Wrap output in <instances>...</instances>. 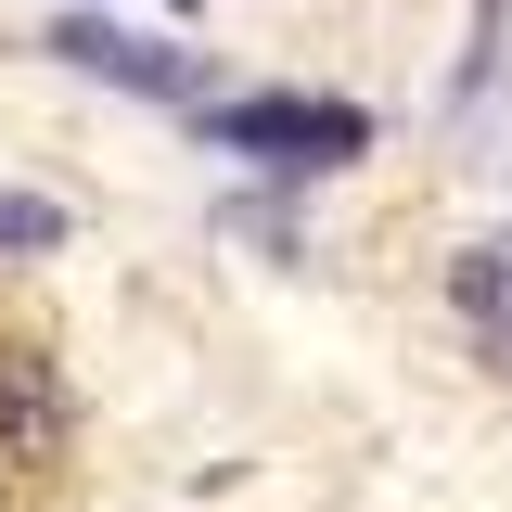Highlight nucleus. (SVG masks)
Segmentation results:
<instances>
[{
    "label": "nucleus",
    "mask_w": 512,
    "mask_h": 512,
    "mask_svg": "<svg viewBox=\"0 0 512 512\" xmlns=\"http://www.w3.org/2000/svg\"><path fill=\"white\" fill-rule=\"evenodd\" d=\"M205 141H244L269 167H346V154L372 141V116H359V103H218Z\"/></svg>",
    "instance_id": "nucleus-1"
},
{
    "label": "nucleus",
    "mask_w": 512,
    "mask_h": 512,
    "mask_svg": "<svg viewBox=\"0 0 512 512\" xmlns=\"http://www.w3.org/2000/svg\"><path fill=\"white\" fill-rule=\"evenodd\" d=\"M64 448H77V384L39 346H0V461L13 474H52Z\"/></svg>",
    "instance_id": "nucleus-2"
},
{
    "label": "nucleus",
    "mask_w": 512,
    "mask_h": 512,
    "mask_svg": "<svg viewBox=\"0 0 512 512\" xmlns=\"http://www.w3.org/2000/svg\"><path fill=\"white\" fill-rule=\"evenodd\" d=\"M64 64H90V77H116V90H180V64L167 52H141V39H116V26H64Z\"/></svg>",
    "instance_id": "nucleus-3"
},
{
    "label": "nucleus",
    "mask_w": 512,
    "mask_h": 512,
    "mask_svg": "<svg viewBox=\"0 0 512 512\" xmlns=\"http://www.w3.org/2000/svg\"><path fill=\"white\" fill-rule=\"evenodd\" d=\"M0 244H64V205H39V192H0Z\"/></svg>",
    "instance_id": "nucleus-4"
}]
</instances>
